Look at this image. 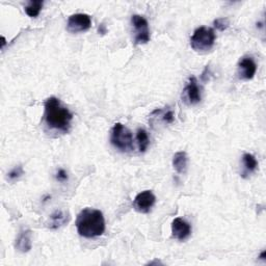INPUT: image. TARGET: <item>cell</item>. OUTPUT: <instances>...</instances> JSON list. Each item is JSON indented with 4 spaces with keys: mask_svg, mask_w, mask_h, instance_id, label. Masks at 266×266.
<instances>
[{
    "mask_svg": "<svg viewBox=\"0 0 266 266\" xmlns=\"http://www.w3.org/2000/svg\"><path fill=\"white\" fill-rule=\"evenodd\" d=\"M44 117L48 127L61 132L69 131L71 121L73 120L72 112L55 97H50L46 100Z\"/></svg>",
    "mask_w": 266,
    "mask_h": 266,
    "instance_id": "1",
    "label": "cell"
},
{
    "mask_svg": "<svg viewBox=\"0 0 266 266\" xmlns=\"http://www.w3.org/2000/svg\"><path fill=\"white\" fill-rule=\"evenodd\" d=\"M78 234L85 238H95L103 235L105 219L100 210L85 208L78 214L76 219Z\"/></svg>",
    "mask_w": 266,
    "mask_h": 266,
    "instance_id": "2",
    "label": "cell"
},
{
    "mask_svg": "<svg viewBox=\"0 0 266 266\" xmlns=\"http://www.w3.org/2000/svg\"><path fill=\"white\" fill-rule=\"evenodd\" d=\"M216 35L214 30L210 27H202L194 30L190 39V45L194 51L207 52L214 46Z\"/></svg>",
    "mask_w": 266,
    "mask_h": 266,
    "instance_id": "3",
    "label": "cell"
},
{
    "mask_svg": "<svg viewBox=\"0 0 266 266\" xmlns=\"http://www.w3.org/2000/svg\"><path fill=\"white\" fill-rule=\"evenodd\" d=\"M110 143L121 152H129L133 150V136L131 131L121 123L114 124L110 134Z\"/></svg>",
    "mask_w": 266,
    "mask_h": 266,
    "instance_id": "4",
    "label": "cell"
},
{
    "mask_svg": "<svg viewBox=\"0 0 266 266\" xmlns=\"http://www.w3.org/2000/svg\"><path fill=\"white\" fill-rule=\"evenodd\" d=\"M131 23L135 30V45L147 44L150 41V30L146 18L140 15H133L131 18Z\"/></svg>",
    "mask_w": 266,
    "mask_h": 266,
    "instance_id": "5",
    "label": "cell"
},
{
    "mask_svg": "<svg viewBox=\"0 0 266 266\" xmlns=\"http://www.w3.org/2000/svg\"><path fill=\"white\" fill-rule=\"evenodd\" d=\"M92 19L87 14H74L70 16L67 23V30L71 33L83 32L91 28Z\"/></svg>",
    "mask_w": 266,
    "mask_h": 266,
    "instance_id": "6",
    "label": "cell"
},
{
    "mask_svg": "<svg viewBox=\"0 0 266 266\" xmlns=\"http://www.w3.org/2000/svg\"><path fill=\"white\" fill-rule=\"evenodd\" d=\"M156 197L152 192V190H144L139 192L135 197L134 201H133V208L138 213H149L152 209V207L155 205Z\"/></svg>",
    "mask_w": 266,
    "mask_h": 266,
    "instance_id": "7",
    "label": "cell"
},
{
    "mask_svg": "<svg viewBox=\"0 0 266 266\" xmlns=\"http://www.w3.org/2000/svg\"><path fill=\"white\" fill-rule=\"evenodd\" d=\"M182 98L184 102L188 105H194L198 104L201 99V88L198 84V81L196 77H190L188 83L186 84L183 94H182Z\"/></svg>",
    "mask_w": 266,
    "mask_h": 266,
    "instance_id": "8",
    "label": "cell"
},
{
    "mask_svg": "<svg viewBox=\"0 0 266 266\" xmlns=\"http://www.w3.org/2000/svg\"><path fill=\"white\" fill-rule=\"evenodd\" d=\"M191 234V227L185 219L177 217L172 223V235L177 240L183 241Z\"/></svg>",
    "mask_w": 266,
    "mask_h": 266,
    "instance_id": "9",
    "label": "cell"
},
{
    "mask_svg": "<svg viewBox=\"0 0 266 266\" xmlns=\"http://www.w3.org/2000/svg\"><path fill=\"white\" fill-rule=\"evenodd\" d=\"M257 72V65L251 56H244L238 64V75L244 80L253 79Z\"/></svg>",
    "mask_w": 266,
    "mask_h": 266,
    "instance_id": "10",
    "label": "cell"
},
{
    "mask_svg": "<svg viewBox=\"0 0 266 266\" xmlns=\"http://www.w3.org/2000/svg\"><path fill=\"white\" fill-rule=\"evenodd\" d=\"M31 236L32 232L30 230H23V231H21L19 236L16 239V250L19 251L20 253H28L32 247Z\"/></svg>",
    "mask_w": 266,
    "mask_h": 266,
    "instance_id": "11",
    "label": "cell"
},
{
    "mask_svg": "<svg viewBox=\"0 0 266 266\" xmlns=\"http://www.w3.org/2000/svg\"><path fill=\"white\" fill-rule=\"evenodd\" d=\"M187 163H188L187 154L183 152V151H181V152H177L174 155L173 166L177 173L185 174L186 171H187Z\"/></svg>",
    "mask_w": 266,
    "mask_h": 266,
    "instance_id": "12",
    "label": "cell"
},
{
    "mask_svg": "<svg viewBox=\"0 0 266 266\" xmlns=\"http://www.w3.org/2000/svg\"><path fill=\"white\" fill-rule=\"evenodd\" d=\"M68 221V215L63 210H56L54 213L50 216L49 228L50 229H58L64 226Z\"/></svg>",
    "mask_w": 266,
    "mask_h": 266,
    "instance_id": "13",
    "label": "cell"
},
{
    "mask_svg": "<svg viewBox=\"0 0 266 266\" xmlns=\"http://www.w3.org/2000/svg\"><path fill=\"white\" fill-rule=\"evenodd\" d=\"M242 162L244 165V175L252 174L257 170V167H258V161H257L255 156L250 153H245L242 156Z\"/></svg>",
    "mask_w": 266,
    "mask_h": 266,
    "instance_id": "14",
    "label": "cell"
},
{
    "mask_svg": "<svg viewBox=\"0 0 266 266\" xmlns=\"http://www.w3.org/2000/svg\"><path fill=\"white\" fill-rule=\"evenodd\" d=\"M136 140H137V145H138V149L139 152L144 153L146 152V150L148 149L149 145H150V139H149V135L145 129L139 128L136 132Z\"/></svg>",
    "mask_w": 266,
    "mask_h": 266,
    "instance_id": "15",
    "label": "cell"
},
{
    "mask_svg": "<svg viewBox=\"0 0 266 266\" xmlns=\"http://www.w3.org/2000/svg\"><path fill=\"white\" fill-rule=\"evenodd\" d=\"M151 116L159 117V120L165 124H172L175 120V113L172 109H156Z\"/></svg>",
    "mask_w": 266,
    "mask_h": 266,
    "instance_id": "16",
    "label": "cell"
},
{
    "mask_svg": "<svg viewBox=\"0 0 266 266\" xmlns=\"http://www.w3.org/2000/svg\"><path fill=\"white\" fill-rule=\"evenodd\" d=\"M44 5L43 1H40V0H35V1H30L27 6L25 7V12L29 17L35 18L38 17L42 11Z\"/></svg>",
    "mask_w": 266,
    "mask_h": 266,
    "instance_id": "17",
    "label": "cell"
},
{
    "mask_svg": "<svg viewBox=\"0 0 266 266\" xmlns=\"http://www.w3.org/2000/svg\"><path fill=\"white\" fill-rule=\"evenodd\" d=\"M23 168L22 166H17L15 167L12 172L8 173V179L11 181H15L20 178V177L23 175Z\"/></svg>",
    "mask_w": 266,
    "mask_h": 266,
    "instance_id": "18",
    "label": "cell"
},
{
    "mask_svg": "<svg viewBox=\"0 0 266 266\" xmlns=\"http://www.w3.org/2000/svg\"><path fill=\"white\" fill-rule=\"evenodd\" d=\"M214 26L219 30H225L228 28L229 22L227 19H225V18H220V19H216L214 21Z\"/></svg>",
    "mask_w": 266,
    "mask_h": 266,
    "instance_id": "19",
    "label": "cell"
},
{
    "mask_svg": "<svg viewBox=\"0 0 266 266\" xmlns=\"http://www.w3.org/2000/svg\"><path fill=\"white\" fill-rule=\"evenodd\" d=\"M55 178L59 182H65V181L68 180V174H67V172L65 170H63V168H60V170L57 171Z\"/></svg>",
    "mask_w": 266,
    "mask_h": 266,
    "instance_id": "20",
    "label": "cell"
},
{
    "mask_svg": "<svg viewBox=\"0 0 266 266\" xmlns=\"http://www.w3.org/2000/svg\"><path fill=\"white\" fill-rule=\"evenodd\" d=\"M260 258H261L262 260H265V251H263V252L261 253V255H260Z\"/></svg>",
    "mask_w": 266,
    "mask_h": 266,
    "instance_id": "21",
    "label": "cell"
},
{
    "mask_svg": "<svg viewBox=\"0 0 266 266\" xmlns=\"http://www.w3.org/2000/svg\"><path fill=\"white\" fill-rule=\"evenodd\" d=\"M1 40H2V44H1V48L3 49V47H4V45H5V39H4V37H2V38H1Z\"/></svg>",
    "mask_w": 266,
    "mask_h": 266,
    "instance_id": "22",
    "label": "cell"
}]
</instances>
